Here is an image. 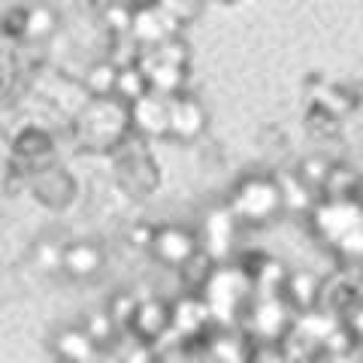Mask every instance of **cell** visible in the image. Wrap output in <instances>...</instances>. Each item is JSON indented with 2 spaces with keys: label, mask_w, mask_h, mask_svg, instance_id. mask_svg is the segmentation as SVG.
Here are the masks:
<instances>
[{
  "label": "cell",
  "mask_w": 363,
  "mask_h": 363,
  "mask_svg": "<svg viewBox=\"0 0 363 363\" xmlns=\"http://www.w3.org/2000/svg\"><path fill=\"white\" fill-rule=\"evenodd\" d=\"M149 88V79H145V70L140 64H128V67H118V82H116V97L128 100L133 104L136 97H143Z\"/></svg>",
  "instance_id": "7c38bea8"
},
{
  "label": "cell",
  "mask_w": 363,
  "mask_h": 363,
  "mask_svg": "<svg viewBox=\"0 0 363 363\" xmlns=\"http://www.w3.org/2000/svg\"><path fill=\"white\" fill-rule=\"evenodd\" d=\"M25 25H28V6H16L4 16V33H9V37H25Z\"/></svg>",
  "instance_id": "ac0fdd59"
},
{
  "label": "cell",
  "mask_w": 363,
  "mask_h": 363,
  "mask_svg": "<svg viewBox=\"0 0 363 363\" xmlns=\"http://www.w3.org/2000/svg\"><path fill=\"white\" fill-rule=\"evenodd\" d=\"M360 191V176L345 164H330V173L324 182V194L336 200H354Z\"/></svg>",
  "instance_id": "8fae6325"
},
{
  "label": "cell",
  "mask_w": 363,
  "mask_h": 363,
  "mask_svg": "<svg viewBox=\"0 0 363 363\" xmlns=\"http://www.w3.org/2000/svg\"><path fill=\"white\" fill-rule=\"evenodd\" d=\"M149 248L164 267L182 269L191 257L200 252V242H197V236L191 233L188 227L169 224V227H157V230L152 233V245Z\"/></svg>",
  "instance_id": "3957f363"
},
{
  "label": "cell",
  "mask_w": 363,
  "mask_h": 363,
  "mask_svg": "<svg viewBox=\"0 0 363 363\" xmlns=\"http://www.w3.org/2000/svg\"><path fill=\"white\" fill-rule=\"evenodd\" d=\"M130 124V104L116 94L109 97H91L88 104L79 109L76 128L82 143L91 149H109L124 140V130Z\"/></svg>",
  "instance_id": "6da1fadb"
},
{
  "label": "cell",
  "mask_w": 363,
  "mask_h": 363,
  "mask_svg": "<svg viewBox=\"0 0 363 363\" xmlns=\"http://www.w3.org/2000/svg\"><path fill=\"white\" fill-rule=\"evenodd\" d=\"M285 300L294 303L300 312H306L309 306H315L321 300V281H318L312 272H294V276H285Z\"/></svg>",
  "instance_id": "30bf717a"
},
{
  "label": "cell",
  "mask_w": 363,
  "mask_h": 363,
  "mask_svg": "<svg viewBox=\"0 0 363 363\" xmlns=\"http://www.w3.org/2000/svg\"><path fill=\"white\" fill-rule=\"evenodd\" d=\"M136 306H140V300H136L130 291H121V294H116V297H112V303H109V309H106V312L112 315V321L118 324V330H121V333H128V327H130V321H133Z\"/></svg>",
  "instance_id": "2e32d148"
},
{
  "label": "cell",
  "mask_w": 363,
  "mask_h": 363,
  "mask_svg": "<svg viewBox=\"0 0 363 363\" xmlns=\"http://www.w3.org/2000/svg\"><path fill=\"white\" fill-rule=\"evenodd\" d=\"M176 16H169L161 4H152L145 9H136L133 13V21H130V33L133 40L140 45H157L173 37V25H176Z\"/></svg>",
  "instance_id": "8992f818"
},
{
  "label": "cell",
  "mask_w": 363,
  "mask_h": 363,
  "mask_svg": "<svg viewBox=\"0 0 363 363\" xmlns=\"http://www.w3.org/2000/svg\"><path fill=\"white\" fill-rule=\"evenodd\" d=\"M55 354L64 360H94L100 354V345L91 339V333L85 327H64V330L55 336Z\"/></svg>",
  "instance_id": "9c48e42d"
},
{
  "label": "cell",
  "mask_w": 363,
  "mask_h": 363,
  "mask_svg": "<svg viewBox=\"0 0 363 363\" xmlns=\"http://www.w3.org/2000/svg\"><path fill=\"white\" fill-rule=\"evenodd\" d=\"M49 149H52V140H49V133H43L40 128H28L16 140V152L21 157H28V161H33L37 155H45Z\"/></svg>",
  "instance_id": "9a60e30c"
},
{
  "label": "cell",
  "mask_w": 363,
  "mask_h": 363,
  "mask_svg": "<svg viewBox=\"0 0 363 363\" xmlns=\"http://www.w3.org/2000/svg\"><path fill=\"white\" fill-rule=\"evenodd\" d=\"M82 327L91 333V339H94V342H97L100 348H104L106 342H112V339H116V336L121 333V330H118V324L112 321V315H109V312H97V315H91Z\"/></svg>",
  "instance_id": "e0dca14e"
},
{
  "label": "cell",
  "mask_w": 363,
  "mask_h": 363,
  "mask_svg": "<svg viewBox=\"0 0 363 363\" xmlns=\"http://www.w3.org/2000/svg\"><path fill=\"white\" fill-rule=\"evenodd\" d=\"M104 267V248L97 242H73L64 248L61 269L70 272L73 279H91Z\"/></svg>",
  "instance_id": "ba28073f"
},
{
  "label": "cell",
  "mask_w": 363,
  "mask_h": 363,
  "mask_svg": "<svg viewBox=\"0 0 363 363\" xmlns=\"http://www.w3.org/2000/svg\"><path fill=\"white\" fill-rule=\"evenodd\" d=\"M55 25H58V18H55V13L49 6H28V25H25V37L28 40H45L49 33L55 30Z\"/></svg>",
  "instance_id": "5bb4252c"
},
{
  "label": "cell",
  "mask_w": 363,
  "mask_h": 363,
  "mask_svg": "<svg viewBox=\"0 0 363 363\" xmlns=\"http://www.w3.org/2000/svg\"><path fill=\"white\" fill-rule=\"evenodd\" d=\"M206 128V112L197 104L194 97L188 94H169V133L176 140H194L200 136V130Z\"/></svg>",
  "instance_id": "52a82bcc"
},
{
  "label": "cell",
  "mask_w": 363,
  "mask_h": 363,
  "mask_svg": "<svg viewBox=\"0 0 363 363\" xmlns=\"http://www.w3.org/2000/svg\"><path fill=\"white\" fill-rule=\"evenodd\" d=\"M116 82H118V64L104 61L88 70L85 91L91 97H109V94H116Z\"/></svg>",
  "instance_id": "4fadbf2b"
},
{
  "label": "cell",
  "mask_w": 363,
  "mask_h": 363,
  "mask_svg": "<svg viewBox=\"0 0 363 363\" xmlns=\"http://www.w3.org/2000/svg\"><path fill=\"white\" fill-rule=\"evenodd\" d=\"M167 330H173V306L164 300H155V297L140 300L128 333H133V339H140V342L152 345V342H161Z\"/></svg>",
  "instance_id": "277c9868"
},
{
  "label": "cell",
  "mask_w": 363,
  "mask_h": 363,
  "mask_svg": "<svg viewBox=\"0 0 363 363\" xmlns=\"http://www.w3.org/2000/svg\"><path fill=\"white\" fill-rule=\"evenodd\" d=\"M281 209H285L281 185L276 179H267V176L242 179L230 197V212H233L236 221L260 224V221H269L272 215H279Z\"/></svg>",
  "instance_id": "7a4b0ae2"
},
{
  "label": "cell",
  "mask_w": 363,
  "mask_h": 363,
  "mask_svg": "<svg viewBox=\"0 0 363 363\" xmlns=\"http://www.w3.org/2000/svg\"><path fill=\"white\" fill-rule=\"evenodd\" d=\"M130 128L145 136H167L169 133V94L145 91L130 104Z\"/></svg>",
  "instance_id": "5b68a950"
}]
</instances>
